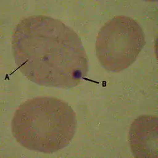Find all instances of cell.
<instances>
[{
	"mask_svg": "<svg viewBox=\"0 0 158 158\" xmlns=\"http://www.w3.org/2000/svg\"><path fill=\"white\" fill-rule=\"evenodd\" d=\"M12 51L20 72L39 85L71 89L87 75L81 38L58 19L37 15L22 20L12 35Z\"/></svg>",
	"mask_w": 158,
	"mask_h": 158,
	"instance_id": "cell-1",
	"label": "cell"
},
{
	"mask_svg": "<svg viewBox=\"0 0 158 158\" xmlns=\"http://www.w3.org/2000/svg\"><path fill=\"white\" fill-rule=\"evenodd\" d=\"M76 114L70 105L52 97L23 102L11 122L13 135L29 150L52 154L67 147L77 128Z\"/></svg>",
	"mask_w": 158,
	"mask_h": 158,
	"instance_id": "cell-2",
	"label": "cell"
},
{
	"mask_svg": "<svg viewBox=\"0 0 158 158\" xmlns=\"http://www.w3.org/2000/svg\"><path fill=\"white\" fill-rule=\"evenodd\" d=\"M145 44L140 25L131 17L118 16L100 29L96 43V55L103 68L120 72L135 62Z\"/></svg>",
	"mask_w": 158,
	"mask_h": 158,
	"instance_id": "cell-3",
	"label": "cell"
},
{
	"mask_svg": "<svg viewBox=\"0 0 158 158\" xmlns=\"http://www.w3.org/2000/svg\"><path fill=\"white\" fill-rule=\"evenodd\" d=\"M157 118L141 115L131 123L128 141L133 155L136 157H157Z\"/></svg>",
	"mask_w": 158,
	"mask_h": 158,
	"instance_id": "cell-4",
	"label": "cell"
}]
</instances>
